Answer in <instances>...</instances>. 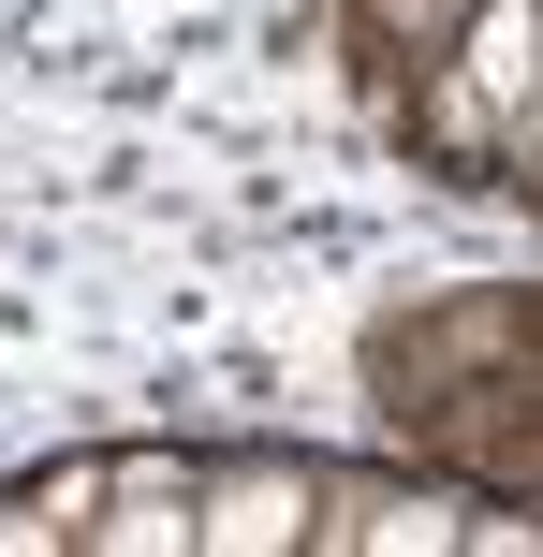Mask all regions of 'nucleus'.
<instances>
[{
  "label": "nucleus",
  "mask_w": 543,
  "mask_h": 557,
  "mask_svg": "<svg viewBox=\"0 0 543 557\" xmlns=\"http://www.w3.org/2000/svg\"><path fill=\"white\" fill-rule=\"evenodd\" d=\"M323 557H441L470 543V513L441 499V484H397V470H323Z\"/></svg>",
  "instance_id": "f03ea898"
},
{
  "label": "nucleus",
  "mask_w": 543,
  "mask_h": 557,
  "mask_svg": "<svg viewBox=\"0 0 543 557\" xmlns=\"http://www.w3.org/2000/svg\"><path fill=\"white\" fill-rule=\"evenodd\" d=\"M353 29H368L382 59H441L470 29V0H353Z\"/></svg>",
  "instance_id": "39448f33"
},
{
  "label": "nucleus",
  "mask_w": 543,
  "mask_h": 557,
  "mask_svg": "<svg viewBox=\"0 0 543 557\" xmlns=\"http://www.w3.org/2000/svg\"><path fill=\"white\" fill-rule=\"evenodd\" d=\"M309 529H323V470L309 455H206L192 557H294Z\"/></svg>",
  "instance_id": "f257e3e1"
},
{
  "label": "nucleus",
  "mask_w": 543,
  "mask_h": 557,
  "mask_svg": "<svg viewBox=\"0 0 543 557\" xmlns=\"http://www.w3.org/2000/svg\"><path fill=\"white\" fill-rule=\"evenodd\" d=\"M103 499H118V455H45V470H15L0 484V557H59V543L88 557Z\"/></svg>",
  "instance_id": "7ed1b4c3"
},
{
  "label": "nucleus",
  "mask_w": 543,
  "mask_h": 557,
  "mask_svg": "<svg viewBox=\"0 0 543 557\" xmlns=\"http://www.w3.org/2000/svg\"><path fill=\"white\" fill-rule=\"evenodd\" d=\"M515 308H456V323H427V382H456V367H499V352H515Z\"/></svg>",
  "instance_id": "423d86ee"
},
{
  "label": "nucleus",
  "mask_w": 543,
  "mask_h": 557,
  "mask_svg": "<svg viewBox=\"0 0 543 557\" xmlns=\"http://www.w3.org/2000/svg\"><path fill=\"white\" fill-rule=\"evenodd\" d=\"M529 29H543V0H529Z\"/></svg>",
  "instance_id": "6e6552de"
},
{
  "label": "nucleus",
  "mask_w": 543,
  "mask_h": 557,
  "mask_svg": "<svg viewBox=\"0 0 543 557\" xmlns=\"http://www.w3.org/2000/svg\"><path fill=\"white\" fill-rule=\"evenodd\" d=\"M192 499H206V470L192 455H118V499H103V529H88V557H192Z\"/></svg>",
  "instance_id": "20e7f679"
},
{
  "label": "nucleus",
  "mask_w": 543,
  "mask_h": 557,
  "mask_svg": "<svg viewBox=\"0 0 543 557\" xmlns=\"http://www.w3.org/2000/svg\"><path fill=\"white\" fill-rule=\"evenodd\" d=\"M499 176H515V191H543V88L515 103V133H499Z\"/></svg>",
  "instance_id": "0eeeda50"
}]
</instances>
